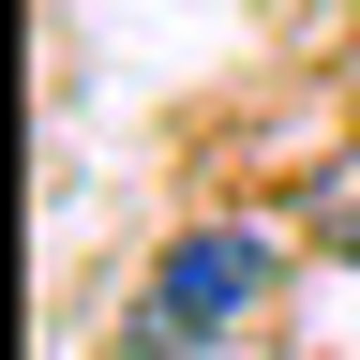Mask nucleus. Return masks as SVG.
<instances>
[{"label": "nucleus", "mask_w": 360, "mask_h": 360, "mask_svg": "<svg viewBox=\"0 0 360 360\" xmlns=\"http://www.w3.org/2000/svg\"><path fill=\"white\" fill-rule=\"evenodd\" d=\"M270 285H285V240L270 225H180L150 255V300H135V345H240Z\"/></svg>", "instance_id": "1"}, {"label": "nucleus", "mask_w": 360, "mask_h": 360, "mask_svg": "<svg viewBox=\"0 0 360 360\" xmlns=\"http://www.w3.org/2000/svg\"><path fill=\"white\" fill-rule=\"evenodd\" d=\"M315 240H330V255H360V150L315 180Z\"/></svg>", "instance_id": "2"}, {"label": "nucleus", "mask_w": 360, "mask_h": 360, "mask_svg": "<svg viewBox=\"0 0 360 360\" xmlns=\"http://www.w3.org/2000/svg\"><path fill=\"white\" fill-rule=\"evenodd\" d=\"M150 360H240V345H150Z\"/></svg>", "instance_id": "3"}]
</instances>
